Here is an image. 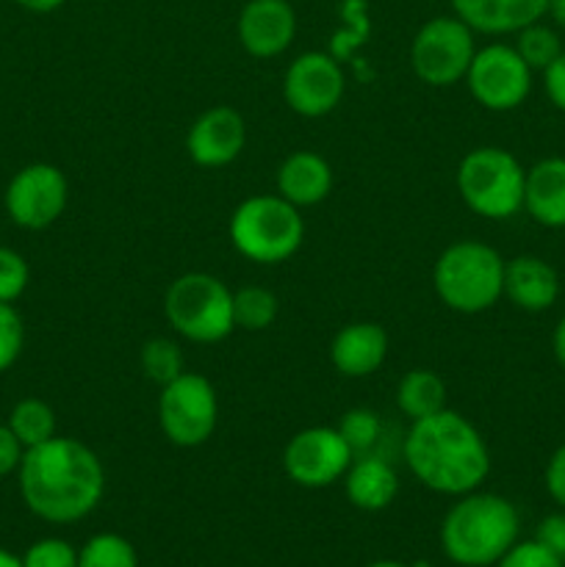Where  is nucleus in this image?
I'll return each instance as SVG.
<instances>
[{
  "label": "nucleus",
  "mask_w": 565,
  "mask_h": 567,
  "mask_svg": "<svg viewBox=\"0 0 565 567\" xmlns=\"http://www.w3.org/2000/svg\"><path fill=\"white\" fill-rule=\"evenodd\" d=\"M17 480L25 507L48 524L83 520L105 493V468L97 454L75 437L61 435L25 449Z\"/></svg>",
  "instance_id": "1"
},
{
  "label": "nucleus",
  "mask_w": 565,
  "mask_h": 567,
  "mask_svg": "<svg viewBox=\"0 0 565 567\" xmlns=\"http://www.w3.org/2000/svg\"><path fill=\"white\" fill-rule=\"evenodd\" d=\"M404 463L410 474L432 493L465 496L480 491L491 474V452L485 437L465 415L443 408L410 424L404 435Z\"/></svg>",
  "instance_id": "2"
},
{
  "label": "nucleus",
  "mask_w": 565,
  "mask_h": 567,
  "mask_svg": "<svg viewBox=\"0 0 565 567\" xmlns=\"http://www.w3.org/2000/svg\"><path fill=\"white\" fill-rule=\"evenodd\" d=\"M518 509L496 493L458 496L441 524V548L460 567H491L518 543Z\"/></svg>",
  "instance_id": "3"
},
{
  "label": "nucleus",
  "mask_w": 565,
  "mask_h": 567,
  "mask_svg": "<svg viewBox=\"0 0 565 567\" xmlns=\"http://www.w3.org/2000/svg\"><path fill=\"white\" fill-rule=\"evenodd\" d=\"M432 288L449 310L476 316L504 297V260L482 241H454L432 266Z\"/></svg>",
  "instance_id": "4"
},
{
  "label": "nucleus",
  "mask_w": 565,
  "mask_h": 567,
  "mask_svg": "<svg viewBox=\"0 0 565 567\" xmlns=\"http://www.w3.org/2000/svg\"><path fill=\"white\" fill-rule=\"evenodd\" d=\"M227 236L238 255L260 266L294 258L305 241V219L280 194H255L236 205Z\"/></svg>",
  "instance_id": "5"
},
{
  "label": "nucleus",
  "mask_w": 565,
  "mask_h": 567,
  "mask_svg": "<svg viewBox=\"0 0 565 567\" xmlns=\"http://www.w3.org/2000/svg\"><path fill=\"white\" fill-rule=\"evenodd\" d=\"M458 194L471 214L502 221L524 208L526 169L502 147H474L458 166Z\"/></svg>",
  "instance_id": "6"
},
{
  "label": "nucleus",
  "mask_w": 565,
  "mask_h": 567,
  "mask_svg": "<svg viewBox=\"0 0 565 567\" xmlns=\"http://www.w3.org/2000/svg\"><path fill=\"white\" fill-rule=\"evenodd\" d=\"M164 316L192 343H219L236 330L233 291L208 271H186L172 280L164 293Z\"/></svg>",
  "instance_id": "7"
},
{
  "label": "nucleus",
  "mask_w": 565,
  "mask_h": 567,
  "mask_svg": "<svg viewBox=\"0 0 565 567\" xmlns=\"http://www.w3.org/2000/svg\"><path fill=\"white\" fill-rule=\"evenodd\" d=\"M158 424L166 441L177 449H197L210 441L219 424V399L208 377L183 371L161 388Z\"/></svg>",
  "instance_id": "8"
},
{
  "label": "nucleus",
  "mask_w": 565,
  "mask_h": 567,
  "mask_svg": "<svg viewBox=\"0 0 565 567\" xmlns=\"http://www.w3.org/2000/svg\"><path fill=\"white\" fill-rule=\"evenodd\" d=\"M474 53V31L460 17H432L410 42V66L421 83L446 89L463 81Z\"/></svg>",
  "instance_id": "9"
},
{
  "label": "nucleus",
  "mask_w": 565,
  "mask_h": 567,
  "mask_svg": "<svg viewBox=\"0 0 565 567\" xmlns=\"http://www.w3.org/2000/svg\"><path fill=\"white\" fill-rule=\"evenodd\" d=\"M471 97L487 111H515L532 92V70L510 44H487L476 50L465 72Z\"/></svg>",
  "instance_id": "10"
},
{
  "label": "nucleus",
  "mask_w": 565,
  "mask_h": 567,
  "mask_svg": "<svg viewBox=\"0 0 565 567\" xmlns=\"http://www.w3.org/2000/svg\"><path fill=\"white\" fill-rule=\"evenodd\" d=\"M355 454L336 426H308L291 435L282 449V471L288 480L308 491L343 480Z\"/></svg>",
  "instance_id": "11"
},
{
  "label": "nucleus",
  "mask_w": 565,
  "mask_h": 567,
  "mask_svg": "<svg viewBox=\"0 0 565 567\" xmlns=\"http://www.w3.org/2000/svg\"><path fill=\"white\" fill-rule=\"evenodd\" d=\"M70 183L53 164H28L6 186V214L22 230H44L61 219Z\"/></svg>",
  "instance_id": "12"
},
{
  "label": "nucleus",
  "mask_w": 565,
  "mask_h": 567,
  "mask_svg": "<svg viewBox=\"0 0 565 567\" xmlns=\"http://www.w3.org/2000/svg\"><path fill=\"white\" fill-rule=\"evenodd\" d=\"M343 92H347V78H343L341 64L336 55L321 53V50L297 55L282 78V97L288 109L308 120H319L336 111Z\"/></svg>",
  "instance_id": "13"
},
{
  "label": "nucleus",
  "mask_w": 565,
  "mask_h": 567,
  "mask_svg": "<svg viewBox=\"0 0 565 567\" xmlns=\"http://www.w3.org/2000/svg\"><path fill=\"white\" fill-rule=\"evenodd\" d=\"M247 144L244 116L230 105H214L192 122L186 133L188 158L205 169L233 164Z\"/></svg>",
  "instance_id": "14"
},
{
  "label": "nucleus",
  "mask_w": 565,
  "mask_h": 567,
  "mask_svg": "<svg viewBox=\"0 0 565 567\" xmlns=\"http://www.w3.org/2000/svg\"><path fill=\"white\" fill-rule=\"evenodd\" d=\"M236 33L253 59H275L297 37V14L288 0H247L238 14Z\"/></svg>",
  "instance_id": "15"
},
{
  "label": "nucleus",
  "mask_w": 565,
  "mask_h": 567,
  "mask_svg": "<svg viewBox=\"0 0 565 567\" xmlns=\"http://www.w3.org/2000/svg\"><path fill=\"white\" fill-rule=\"evenodd\" d=\"M388 358V332L374 321H352L332 338L330 360L336 371L349 380L371 377Z\"/></svg>",
  "instance_id": "16"
},
{
  "label": "nucleus",
  "mask_w": 565,
  "mask_h": 567,
  "mask_svg": "<svg viewBox=\"0 0 565 567\" xmlns=\"http://www.w3.org/2000/svg\"><path fill=\"white\" fill-rule=\"evenodd\" d=\"M452 11L474 33L502 37L541 22L548 11V0H452Z\"/></svg>",
  "instance_id": "17"
},
{
  "label": "nucleus",
  "mask_w": 565,
  "mask_h": 567,
  "mask_svg": "<svg viewBox=\"0 0 565 567\" xmlns=\"http://www.w3.org/2000/svg\"><path fill=\"white\" fill-rule=\"evenodd\" d=\"M504 297L526 313H543L559 297V277L537 255H518L504 264Z\"/></svg>",
  "instance_id": "18"
},
{
  "label": "nucleus",
  "mask_w": 565,
  "mask_h": 567,
  "mask_svg": "<svg viewBox=\"0 0 565 567\" xmlns=\"http://www.w3.org/2000/svg\"><path fill=\"white\" fill-rule=\"evenodd\" d=\"M277 194L297 208H314L332 192V166L325 155L297 150L277 166Z\"/></svg>",
  "instance_id": "19"
},
{
  "label": "nucleus",
  "mask_w": 565,
  "mask_h": 567,
  "mask_svg": "<svg viewBox=\"0 0 565 567\" xmlns=\"http://www.w3.org/2000/svg\"><path fill=\"white\" fill-rule=\"evenodd\" d=\"M524 208L548 230L565 227V158H543L526 169Z\"/></svg>",
  "instance_id": "20"
},
{
  "label": "nucleus",
  "mask_w": 565,
  "mask_h": 567,
  "mask_svg": "<svg viewBox=\"0 0 565 567\" xmlns=\"http://www.w3.org/2000/svg\"><path fill=\"white\" fill-rule=\"evenodd\" d=\"M343 493H347L349 504H355L363 513H380L399 493L397 471L382 457L360 454L343 474Z\"/></svg>",
  "instance_id": "21"
},
{
  "label": "nucleus",
  "mask_w": 565,
  "mask_h": 567,
  "mask_svg": "<svg viewBox=\"0 0 565 567\" xmlns=\"http://www.w3.org/2000/svg\"><path fill=\"white\" fill-rule=\"evenodd\" d=\"M397 408L410 421L427 419L446 408V385L441 377L430 369H413L399 380Z\"/></svg>",
  "instance_id": "22"
},
{
  "label": "nucleus",
  "mask_w": 565,
  "mask_h": 567,
  "mask_svg": "<svg viewBox=\"0 0 565 567\" xmlns=\"http://www.w3.org/2000/svg\"><path fill=\"white\" fill-rule=\"evenodd\" d=\"M9 430L14 432L22 449H33L55 437V413L42 399H22L11 408Z\"/></svg>",
  "instance_id": "23"
},
{
  "label": "nucleus",
  "mask_w": 565,
  "mask_h": 567,
  "mask_svg": "<svg viewBox=\"0 0 565 567\" xmlns=\"http://www.w3.org/2000/svg\"><path fill=\"white\" fill-rule=\"evenodd\" d=\"M280 313V302L264 286H244L233 291V321L238 330L260 332L269 330Z\"/></svg>",
  "instance_id": "24"
},
{
  "label": "nucleus",
  "mask_w": 565,
  "mask_h": 567,
  "mask_svg": "<svg viewBox=\"0 0 565 567\" xmlns=\"http://www.w3.org/2000/svg\"><path fill=\"white\" fill-rule=\"evenodd\" d=\"M138 365L150 382L164 388L183 374V352L172 338H150L138 352Z\"/></svg>",
  "instance_id": "25"
},
{
  "label": "nucleus",
  "mask_w": 565,
  "mask_h": 567,
  "mask_svg": "<svg viewBox=\"0 0 565 567\" xmlns=\"http://www.w3.org/2000/svg\"><path fill=\"white\" fill-rule=\"evenodd\" d=\"M78 567H138L136 548L114 532L89 537L86 546L78 551Z\"/></svg>",
  "instance_id": "26"
},
{
  "label": "nucleus",
  "mask_w": 565,
  "mask_h": 567,
  "mask_svg": "<svg viewBox=\"0 0 565 567\" xmlns=\"http://www.w3.org/2000/svg\"><path fill=\"white\" fill-rule=\"evenodd\" d=\"M515 37L518 39H515L513 48L518 50V55L526 61V66H530L532 72H543L552 61H557L559 53H563V42H559L557 31L548 25H541V22H532V25L521 28Z\"/></svg>",
  "instance_id": "27"
},
{
  "label": "nucleus",
  "mask_w": 565,
  "mask_h": 567,
  "mask_svg": "<svg viewBox=\"0 0 565 567\" xmlns=\"http://www.w3.org/2000/svg\"><path fill=\"white\" fill-rule=\"evenodd\" d=\"M336 430L341 432V437L347 441V446L352 449L355 457H360V454H369L371 449H374V443L380 441L382 421L374 410L352 408L341 415Z\"/></svg>",
  "instance_id": "28"
},
{
  "label": "nucleus",
  "mask_w": 565,
  "mask_h": 567,
  "mask_svg": "<svg viewBox=\"0 0 565 567\" xmlns=\"http://www.w3.org/2000/svg\"><path fill=\"white\" fill-rule=\"evenodd\" d=\"M25 347V324L11 302H0V371L11 369Z\"/></svg>",
  "instance_id": "29"
},
{
  "label": "nucleus",
  "mask_w": 565,
  "mask_h": 567,
  "mask_svg": "<svg viewBox=\"0 0 565 567\" xmlns=\"http://www.w3.org/2000/svg\"><path fill=\"white\" fill-rule=\"evenodd\" d=\"M31 269L17 249L0 247V302H17L25 293Z\"/></svg>",
  "instance_id": "30"
},
{
  "label": "nucleus",
  "mask_w": 565,
  "mask_h": 567,
  "mask_svg": "<svg viewBox=\"0 0 565 567\" xmlns=\"http://www.w3.org/2000/svg\"><path fill=\"white\" fill-rule=\"evenodd\" d=\"M22 565L25 567H78V551L66 540L59 537H44L28 546L22 554Z\"/></svg>",
  "instance_id": "31"
},
{
  "label": "nucleus",
  "mask_w": 565,
  "mask_h": 567,
  "mask_svg": "<svg viewBox=\"0 0 565 567\" xmlns=\"http://www.w3.org/2000/svg\"><path fill=\"white\" fill-rule=\"evenodd\" d=\"M496 567H565V563L557 554L548 551L541 540H526L515 543V546L499 559Z\"/></svg>",
  "instance_id": "32"
},
{
  "label": "nucleus",
  "mask_w": 565,
  "mask_h": 567,
  "mask_svg": "<svg viewBox=\"0 0 565 567\" xmlns=\"http://www.w3.org/2000/svg\"><path fill=\"white\" fill-rule=\"evenodd\" d=\"M546 491L554 504L565 509V443L548 457L546 465Z\"/></svg>",
  "instance_id": "33"
},
{
  "label": "nucleus",
  "mask_w": 565,
  "mask_h": 567,
  "mask_svg": "<svg viewBox=\"0 0 565 567\" xmlns=\"http://www.w3.org/2000/svg\"><path fill=\"white\" fill-rule=\"evenodd\" d=\"M22 454H25V449L9 430V424H0V476L14 474L22 463Z\"/></svg>",
  "instance_id": "34"
},
{
  "label": "nucleus",
  "mask_w": 565,
  "mask_h": 567,
  "mask_svg": "<svg viewBox=\"0 0 565 567\" xmlns=\"http://www.w3.org/2000/svg\"><path fill=\"white\" fill-rule=\"evenodd\" d=\"M543 86H546L548 100L565 114V50L557 55V61L543 70Z\"/></svg>",
  "instance_id": "35"
},
{
  "label": "nucleus",
  "mask_w": 565,
  "mask_h": 567,
  "mask_svg": "<svg viewBox=\"0 0 565 567\" xmlns=\"http://www.w3.org/2000/svg\"><path fill=\"white\" fill-rule=\"evenodd\" d=\"M548 551L557 554L565 563V515H548L541 526H537V537Z\"/></svg>",
  "instance_id": "36"
},
{
  "label": "nucleus",
  "mask_w": 565,
  "mask_h": 567,
  "mask_svg": "<svg viewBox=\"0 0 565 567\" xmlns=\"http://www.w3.org/2000/svg\"><path fill=\"white\" fill-rule=\"evenodd\" d=\"M14 3L25 11H33V14H50V11L61 9L66 0H14Z\"/></svg>",
  "instance_id": "37"
},
{
  "label": "nucleus",
  "mask_w": 565,
  "mask_h": 567,
  "mask_svg": "<svg viewBox=\"0 0 565 567\" xmlns=\"http://www.w3.org/2000/svg\"><path fill=\"white\" fill-rule=\"evenodd\" d=\"M552 349H554V358H557V363L565 369V316L557 321V327H554Z\"/></svg>",
  "instance_id": "38"
},
{
  "label": "nucleus",
  "mask_w": 565,
  "mask_h": 567,
  "mask_svg": "<svg viewBox=\"0 0 565 567\" xmlns=\"http://www.w3.org/2000/svg\"><path fill=\"white\" fill-rule=\"evenodd\" d=\"M546 14H552V20L557 22V25L565 28V0H548Z\"/></svg>",
  "instance_id": "39"
},
{
  "label": "nucleus",
  "mask_w": 565,
  "mask_h": 567,
  "mask_svg": "<svg viewBox=\"0 0 565 567\" xmlns=\"http://www.w3.org/2000/svg\"><path fill=\"white\" fill-rule=\"evenodd\" d=\"M0 567H25V565H22V557H17V554L0 548Z\"/></svg>",
  "instance_id": "40"
},
{
  "label": "nucleus",
  "mask_w": 565,
  "mask_h": 567,
  "mask_svg": "<svg viewBox=\"0 0 565 567\" xmlns=\"http://www.w3.org/2000/svg\"><path fill=\"white\" fill-rule=\"evenodd\" d=\"M366 567H404L402 563H393V559H377V563L366 565Z\"/></svg>",
  "instance_id": "41"
}]
</instances>
